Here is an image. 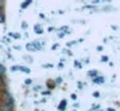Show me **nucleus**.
Wrapping results in <instances>:
<instances>
[{
  "label": "nucleus",
  "mask_w": 120,
  "mask_h": 111,
  "mask_svg": "<svg viewBox=\"0 0 120 111\" xmlns=\"http://www.w3.org/2000/svg\"><path fill=\"white\" fill-rule=\"evenodd\" d=\"M1 106H3V103H1V101H0V108H1Z\"/></svg>",
  "instance_id": "nucleus-1"
}]
</instances>
